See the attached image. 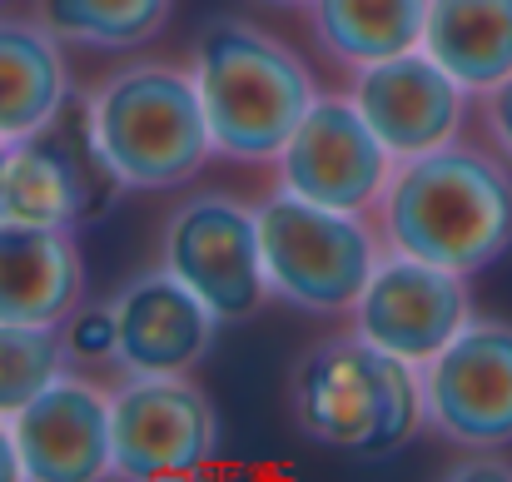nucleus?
Wrapping results in <instances>:
<instances>
[{
	"label": "nucleus",
	"mask_w": 512,
	"mask_h": 482,
	"mask_svg": "<svg viewBox=\"0 0 512 482\" xmlns=\"http://www.w3.org/2000/svg\"><path fill=\"white\" fill-rule=\"evenodd\" d=\"M90 169H105V160L95 155L90 125L80 150H70L55 135V125L10 145L0 169V224H60V229L80 224L85 214H95Z\"/></svg>",
	"instance_id": "obj_14"
},
{
	"label": "nucleus",
	"mask_w": 512,
	"mask_h": 482,
	"mask_svg": "<svg viewBox=\"0 0 512 482\" xmlns=\"http://www.w3.org/2000/svg\"><path fill=\"white\" fill-rule=\"evenodd\" d=\"M25 478L20 468V448H15V433H10V418H0V482Z\"/></svg>",
	"instance_id": "obj_23"
},
{
	"label": "nucleus",
	"mask_w": 512,
	"mask_h": 482,
	"mask_svg": "<svg viewBox=\"0 0 512 482\" xmlns=\"http://www.w3.org/2000/svg\"><path fill=\"white\" fill-rule=\"evenodd\" d=\"M373 224L393 254L478 274L512 249V164L463 140L393 160Z\"/></svg>",
	"instance_id": "obj_1"
},
{
	"label": "nucleus",
	"mask_w": 512,
	"mask_h": 482,
	"mask_svg": "<svg viewBox=\"0 0 512 482\" xmlns=\"http://www.w3.org/2000/svg\"><path fill=\"white\" fill-rule=\"evenodd\" d=\"M174 0H35L40 20L85 50H135L155 40Z\"/></svg>",
	"instance_id": "obj_19"
},
{
	"label": "nucleus",
	"mask_w": 512,
	"mask_h": 482,
	"mask_svg": "<svg viewBox=\"0 0 512 482\" xmlns=\"http://www.w3.org/2000/svg\"><path fill=\"white\" fill-rule=\"evenodd\" d=\"M423 50L473 95L512 75V0H433Z\"/></svg>",
	"instance_id": "obj_17"
},
{
	"label": "nucleus",
	"mask_w": 512,
	"mask_h": 482,
	"mask_svg": "<svg viewBox=\"0 0 512 482\" xmlns=\"http://www.w3.org/2000/svg\"><path fill=\"white\" fill-rule=\"evenodd\" d=\"M189 70L209 115L214 150L244 164L279 160L319 100L299 50L244 15H214L194 40Z\"/></svg>",
	"instance_id": "obj_2"
},
{
	"label": "nucleus",
	"mask_w": 512,
	"mask_h": 482,
	"mask_svg": "<svg viewBox=\"0 0 512 482\" xmlns=\"http://www.w3.org/2000/svg\"><path fill=\"white\" fill-rule=\"evenodd\" d=\"M478 115H483V130H488L493 150L512 164V75L503 85H493V90L478 95Z\"/></svg>",
	"instance_id": "obj_22"
},
{
	"label": "nucleus",
	"mask_w": 512,
	"mask_h": 482,
	"mask_svg": "<svg viewBox=\"0 0 512 482\" xmlns=\"http://www.w3.org/2000/svg\"><path fill=\"white\" fill-rule=\"evenodd\" d=\"M85 125L120 189L189 184L214 155L194 70L170 60H135L110 70L85 100Z\"/></svg>",
	"instance_id": "obj_4"
},
{
	"label": "nucleus",
	"mask_w": 512,
	"mask_h": 482,
	"mask_svg": "<svg viewBox=\"0 0 512 482\" xmlns=\"http://www.w3.org/2000/svg\"><path fill=\"white\" fill-rule=\"evenodd\" d=\"M115 473L120 478H179L214 458V403L184 373H125L110 393Z\"/></svg>",
	"instance_id": "obj_8"
},
{
	"label": "nucleus",
	"mask_w": 512,
	"mask_h": 482,
	"mask_svg": "<svg viewBox=\"0 0 512 482\" xmlns=\"http://www.w3.org/2000/svg\"><path fill=\"white\" fill-rule=\"evenodd\" d=\"M85 269L70 229L0 224V323L60 328L80 309Z\"/></svg>",
	"instance_id": "obj_15"
},
{
	"label": "nucleus",
	"mask_w": 512,
	"mask_h": 482,
	"mask_svg": "<svg viewBox=\"0 0 512 482\" xmlns=\"http://www.w3.org/2000/svg\"><path fill=\"white\" fill-rule=\"evenodd\" d=\"M20 468L35 482H95L115 473L110 398L85 378H55L10 418Z\"/></svg>",
	"instance_id": "obj_13"
},
{
	"label": "nucleus",
	"mask_w": 512,
	"mask_h": 482,
	"mask_svg": "<svg viewBox=\"0 0 512 482\" xmlns=\"http://www.w3.org/2000/svg\"><path fill=\"white\" fill-rule=\"evenodd\" d=\"M453 478H512V468H503L498 458H473L468 468H453Z\"/></svg>",
	"instance_id": "obj_24"
},
{
	"label": "nucleus",
	"mask_w": 512,
	"mask_h": 482,
	"mask_svg": "<svg viewBox=\"0 0 512 482\" xmlns=\"http://www.w3.org/2000/svg\"><path fill=\"white\" fill-rule=\"evenodd\" d=\"M115 309V363L125 373H189L209 358L219 314L165 264L135 274L110 294Z\"/></svg>",
	"instance_id": "obj_12"
},
{
	"label": "nucleus",
	"mask_w": 512,
	"mask_h": 482,
	"mask_svg": "<svg viewBox=\"0 0 512 482\" xmlns=\"http://www.w3.org/2000/svg\"><path fill=\"white\" fill-rule=\"evenodd\" d=\"M468 274H453V269H438L428 259H413V254H383L368 289L358 294L353 304V328L408 358V363H428L433 353H443L458 328L473 319V304H468Z\"/></svg>",
	"instance_id": "obj_10"
},
{
	"label": "nucleus",
	"mask_w": 512,
	"mask_h": 482,
	"mask_svg": "<svg viewBox=\"0 0 512 482\" xmlns=\"http://www.w3.org/2000/svg\"><path fill=\"white\" fill-rule=\"evenodd\" d=\"M433 0H309V30L329 60L363 70L423 45Z\"/></svg>",
	"instance_id": "obj_18"
},
{
	"label": "nucleus",
	"mask_w": 512,
	"mask_h": 482,
	"mask_svg": "<svg viewBox=\"0 0 512 482\" xmlns=\"http://www.w3.org/2000/svg\"><path fill=\"white\" fill-rule=\"evenodd\" d=\"M423 368V408L443 443L468 453L512 448V323L468 319Z\"/></svg>",
	"instance_id": "obj_7"
},
{
	"label": "nucleus",
	"mask_w": 512,
	"mask_h": 482,
	"mask_svg": "<svg viewBox=\"0 0 512 482\" xmlns=\"http://www.w3.org/2000/svg\"><path fill=\"white\" fill-rule=\"evenodd\" d=\"M5 155H10V145H5V140H0V169H5Z\"/></svg>",
	"instance_id": "obj_26"
},
{
	"label": "nucleus",
	"mask_w": 512,
	"mask_h": 482,
	"mask_svg": "<svg viewBox=\"0 0 512 482\" xmlns=\"http://www.w3.org/2000/svg\"><path fill=\"white\" fill-rule=\"evenodd\" d=\"M160 264L179 274L224 323L259 314L269 294L259 209L229 194H194L165 219Z\"/></svg>",
	"instance_id": "obj_6"
},
{
	"label": "nucleus",
	"mask_w": 512,
	"mask_h": 482,
	"mask_svg": "<svg viewBox=\"0 0 512 482\" xmlns=\"http://www.w3.org/2000/svg\"><path fill=\"white\" fill-rule=\"evenodd\" d=\"M269 5H309V0H269Z\"/></svg>",
	"instance_id": "obj_25"
},
{
	"label": "nucleus",
	"mask_w": 512,
	"mask_h": 482,
	"mask_svg": "<svg viewBox=\"0 0 512 482\" xmlns=\"http://www.w3.org/2000/svg\"><path fill=\"white\" fill-rule=\"evenodd\" d=\"M274 164H279V189L353 214H373L393 174L388 145L373 135L353 95H319Z\"/></svg>",
	"instance_id": "obj_9"
},
{
	"label": "nucleus",
	"mask_w": 512,
	"mask_h": 482,
	"mask_svg": "<svg viewBox=\"0 0 512 482\" xmlns=\"http://www.w3.org/2000/svg\"><path fill=\"white\" fill-rule=\"evenodd\" d=\"M348 95L363 110V120L373 125V135L388 145V155L408 160V155H423L433 145L458 140V125L468 115L473 90L418 45V50H403L393 60L353 70Z\"/></svg>",
	"instance_id": "obj_11"
},
{
	"label": "nucleus",
	"mask_w": 512,
	"mask_h": 482,
	"mask_svg": "<svg viewBox=\"0 0 512 482\" xmlns=\"http://www.w3.org/2000/svg\"><path fill=\"white\" fill-rule=\"evenodd\" d=\"M289 403L299 428L339 453H393L423 423V368L368 343L358 328L319 338L289 373Z\"/></svg>",
	"instance_id": "obj_3"
},
{
	"label": "nucleus",
	"mask_w": 512,
	"mask_h": 482,
	"mask_svg": "<svg viewBox=\"0 0 512 482\" xmlns=\"http://www.w3.org/2000/svg\"><path fill=\"white\" fill-rule=\"evenodd\" d=\"M65 348L60 328L45 323H0V418H15L35 393L60 378Z\"/></svg>",
	"instance_id": "obj_20"
},
{
	"label": "nucleus",
	"mask_w": 512,
	"mask_h": 482,
	"mask_svg": "<svg viewBox=\"0 0 512 482\" xmlns=\"http://www.w3.org/2000/svg\"><path fill=\"white\" fill-rule=\"evenodd\" d=\"M259 244L269 294L304 314H353L378 269V234L363 214L329 209L304 194H269L259 204Z\"/></svg>",
	"instance_id": "obj_5"
},
{
	"label": "nucleus",
	"mask_w": 512,
	"mask_h": 482,
	"mask_svg": "<svg viewBox=\"0 0 512 482\" xmlns=\"http://www.w3.org/2000/svg\"><path fill=\"white\" fill-rule=\"evenodd\" d=\"M70 95L60 35L45 20L0 15V140L20 145L60 120Z\"/></svg>",
	"instance_id": "obj_16"
},
{
	"label": "nucleus",
	"mask_w": 512,
	"mask_h": 482,
	"mask_svg": "<svg viewBox=\"0 0 512 482\" xmlns=\"http://www.w3.org/2000/svg\"><path fill=\"white\" fill-rule=\"evenodd\" d=\"M115 343H120V333H115L110 299L95 309H75L60 323V348L70 363H115Z\"/></svg>",
	"instance_id": "obj_21"
}]
</instances>
